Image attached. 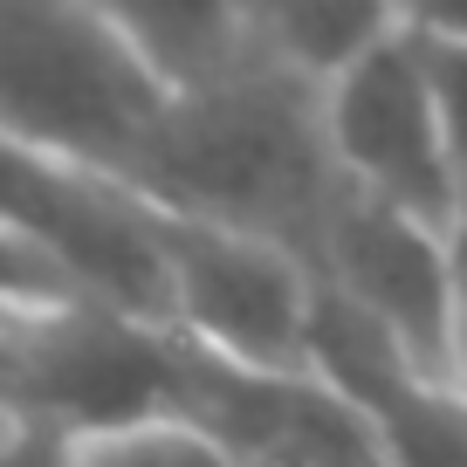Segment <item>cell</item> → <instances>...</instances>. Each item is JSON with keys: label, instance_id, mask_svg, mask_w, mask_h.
<instances>
[{"label": "cell", "instance_id": "7", "mask_svg": "<svg viewBox=\"0 0 467 467\" xmlns=\"http://www.w3.org/2000/svg\"><path fill=\"white\" fill-rule=\"evenodd\" d=\"M317 110H323V145L350 186L447 234L453 159L440 138L433 83H426L412 28H385L344 69H330L317 83Z\"/></svg>", "mask_w": 467, "mask_h": 467}, {"label": "cell", "instance_id": "16", "mask_svg": "<svg viewBox=\"0 0 467 467\" xmlns=\"http://www.w3.org/2000/svg\"><path fill=\"white\" fill-rule=\"evenodd\" d=\"M399 28L461 35V42H467V0H399Z\"/></svg>", "mask_w": 467, "mask_h": 467}, {"label": "cell", "instance_id": "11", "mask_svg": "<svg viewBox=\"0 0 467 467\" xmlns=\"http://www.w3.org/2000/svg\"><path fill=\"white\" fill-rule=\"evenodd\" d=\"M103 21L124 28V42L151 62L172 89L206 83L227 62L248 56L241 42V21H234V0H89Z\"/></svg>", "mask_w": 467, "mask_h": 467}, {"label": "cell", "instance_id": "3", "mask_svg": "<svg viewBox=\"0 0 467 467\" xmlns=\"http://www.w3.org/2000/svg\"><path fill=\"white\" fill-rule=\"evenodd\" d=\"M172 330L89 289L0 303V420L89 433L165 406Z\"/></svg>", "mask_w": 467, "mask_h": 467}, {"label": "cell", "instance_id": "2", "mask_svg": "<svg viewBox=\"0 0 467 467\" xmlns=\"http://www.w3.org/2000/svg\"><path fill=\"white\" fill-rule=\"evenodd\" d=\"M172 83L89 0H0V131L124 179Z\"/></svg>", "mask_w": 467, "mask_h": 467}, {"label": "cell", "instance_id": "15", "mask_svg": "<svg viewBox=\"0 0 467 467\" xmlns=\"http://www.w3.org/2000/svg\"><path fill=\"white\" fill-rule=\"evenodd\" d=\"M0 467H62V433L7 426V433H0Z\"/></svg>", "mask_w": 467, "mask_h": 467}, {"label": "cell", "instance_id": "4", "mask_svg": "<svg viewBox=\"0 0 467 467\" xmlns=\"http://www.w3.org/2000/svg\"><path fill=\"white\" fill-rule=\"evenodd\" d=\"M165 412L200 426L227 467H392L379 426L317 365H241L186 330H172Z\"/></svg>", "mask_w": 467, "mask_h": 467}, {"label": "cell", "instance_id": "5", "mask_svg": "<svg viewBox=\"0 0 467 467\" xmlns=\"http://www.w3.org/2000/svg\"><path fill=\"white\" fill-rule=\"evenodd\" d=\"M165 268V323L192 344L241 358V365H309V317H317V268L248 227H220L200 213H172L151 200Z\"/></svg>", "mask_w": 467, "mask_h": 467}, {"label": "cell", "instance_id": "17", "mask_svg": "<svg viewBox=\"0 0 467 467\" xmlns=\"http://www.w3.org/2000/svg\"><path fill=\"white\" fill-rule=\"evenodd\" d=\"M7 426H15V420H0V433H7Z\"/></svg>", "mask_w": 467, "mask_h": 467}, {"label": "cell", "instance_id": "6", "mask_svg": "<svg viewBox=\"0 0 467 467\" xmlns=\"http://www.w3.org/2000/svg\"><path fill=\"white\" fill-rule=\"evenodd\" d=\"M0 227L42 248L76 289L165 323L151 200L89 159L0 131Z\"/></svg>", "mask_w": 467, "mask_h": 467}, {"label": "cell", "instance_id": "8", "mask_svg": "<svg viewBox=\"0 0 467 467\" xmlns=\"http://www.w3.org/2000/svg\"><path fill=\"white\" fill-rule=\"evenodd\" d=\"M309 268L412 371L453 379V303H461V282H453V254H447L440 227L371 200V192H358L344 179V192L330 200V213L317 227Z\"/></svg>", "mask_w": 467, "mask_h": 467}, {"label": "cell", "instance_id": "9", "mask_svg": "<svg viewBox=\"0 0 467 467\" xmlns=\"http://www.w3.org/2000/svg\"><path fill=\"white\" fill-rule=\"evenodd\" d=\"M309 365L379 426L392 467H467V385L426 379L350 303L317 282Z\"/></svg>", "mask_w": 467, "mask_h": 467}, {"label": "cell", "instance_id": "1", "mask_svg": "<svg viewBox=\"0 0 467 467\" xmlns=\"http://www.w3.org/2000/svg\"><path fill=\"white\" fill-rule=\"evenodd\" d=\"M124 186L172 213L289 241L309 262L323 213L344 192V172L323 145L317 83L248 48L220 76L159 103L124 165Z\"/></svg>", "mask_w": 467, "mask_h": 467}, {"label": "cell", "instance_id": "10", "mask_svg": "<svg viewBox=\"0 0 467 467\" xmlns=\"http://www.w3.org/2000/svg\"><path fill=\"white\" fill-rule=\"evenodd\" d=\"M234 21L254 56L323 83L365 42L399 28V0H234Z\"/></svg>", "mask_w": 467, "mask_h": 467}, {"label": "cell", "instance_id": "12", "mask_svg": "<svg viewBox=\"0 0 467 467\" xmlns=\"http://www.w3.org/2000/svg\"><path fill=\"white\" fill-rule=\"evenodd\" d=\"M62 467H227L220 447L179 412H138L62 440Z\"/></svg>", "mask_w": 467, "mask_h": 467}, {"label": "cell", "instance_id": "14", "mask_svg": "<svg viewBox=\"0 0 467 467\" xmlns=\"http://www.w3.org/2000/svg\"><path fill=\"white\" fill-rule=\"evenodd\" d=\"M62 289H76V282L62 275L42 248H28L21 234L0 227V303H21V296H62Z\"/></svg>", "mask_w": 467, "mask_h": 467}, {"label": "cell", "instance_id": "13", "mask_svg": "<svg viewBox=\"0 0 467 467\" xmlns=\"http://www.w3.org/2000/svg\"><path fill=\"white\" fill-rule=\"evenodd\" d=\"M420 62H426V83H433V110H440V138H447V159H453V192L467 179V42L461 35H420Z\"/></svg>", "mask_w": 467, "mask_h": 467}]
</instances>
